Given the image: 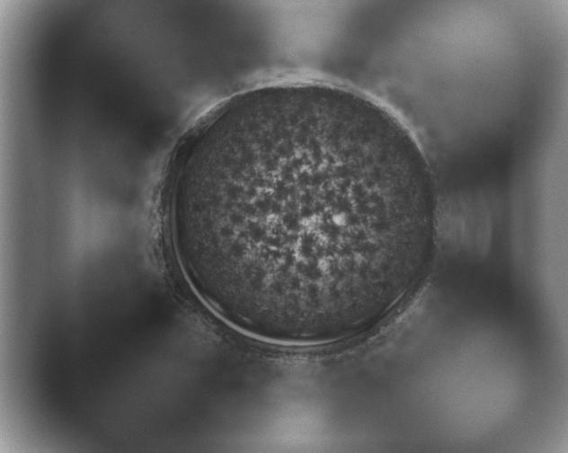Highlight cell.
<instances>
[{"mask_svg": "<svg viewBox=\"0 0 568 453\" xmlns=\"http://www.w3.org/2000/svg\"><path fill=\"white\" fill-rule=\"evenodd\" d=\"M241 121L207 139L173 192L171 233L191 286L225 323L280 343L349 337L407 276L414 211L374 133Z\"/></svg>", "mask_w": 568, "mask_h": 453, "instance_id": "cell-1", "label": "cell"}]
</instances>
